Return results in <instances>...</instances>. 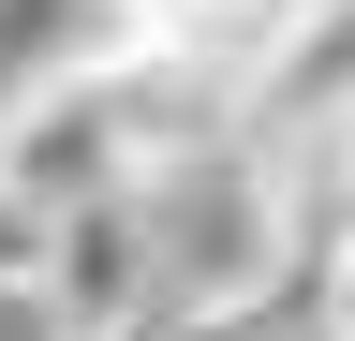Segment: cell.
<instances>
[{"instance_id": "obj_1", "label": "cell", "mask_w": 355, "mask_h": 341, "mask_svg": "<svg viewBox=\"0 0 355 341\" xmlns=\"http://www.w3.org/2000/svg\"><path fill=\"white\" fill-rule=\"evenodd\" d=\"M148 223H163V297H282L296 223H282V178L237 163V134L148 163Z\"/></svg>"}, {"instance_id": "obj_7", "label": "cell", "mask_w": 355, "mask_h": 341, "mask_svg": "<svg viewBox=\"0 0 355 341\" xmlns=\"http://www.w3.org/2000/svg\"><path fill=\"white\" fill-rule=\"evenodd\" d=\"M340 134H355V104H340Z\"/></svg>"}, {"instance_id": "obj_3", "label": "cell", "mask_w": 355, "mask_h": 341, "mask_svg": "<svg viewBox=\"0 0 355 341\" xmlns=\"http://www.w3.org/2000/svg\"><path fill=\"white\" fill-rule=\"evenodd\" d=\"M326 15H340V0H207V30H193V60H222V74L252 90V74H282V60H296V45H311Z\"/></svg>"}, {"instance_id": "obj_6", "label": "cell", "mask_w": 355, "mask_h": 341, "mask_svg": "<svg viewBox=\"0 0 355 341\" xmlns=\"http://www.w3.org/2000/svg\"><path fill=\"white\" fill-rule=\"evenodd\" d=\"M311 297H326V312H340V326H355V238H340V252H326V282H311Z\"/></svg>"}, {"instance_id": "obj_2", "label": "cell", "mask_w": 355, "mask_h": 341, "mask_svg": "<svg viewBox=\"0 0 355 341\" xmlns=\"http://www.w3.org/2000/svg\"><path fill=\"white\" fill-rule=\"evenodd\" d=\"M44 267H60V297H74V326H89V341L133 326V312H163V223H148V178L74 193V208H60V238H44Z\"/></svg>"}, {"instance_id": "obj_4", "label": "cell", "mask_w": 355, "mask_h": 341, "mask_svg": "<svg viewBox=\"0 0 355 341\" xmlns=\"http://www.w3.org/2000/svg\"><path fill=\"white\" fill-rule=\"evenodd\" d=\"M0 341H89L74 297H60V267H0Z\"/></svg>"}, {"instance_id": "obj_5", "label": "cell", "mask_w": 355, "mask_h": 341, "mask_svg": "<svg viewBox=\"0 0 355 341\" xmlns=\"http://www.w3.org/2000/svg\"><path fill=\"white\" fill-rule=\"evenodd\" d=\"M266 341H355V326L326 312V297H311V312H282V326H266Z\"/></svg>"}]
</instances>
